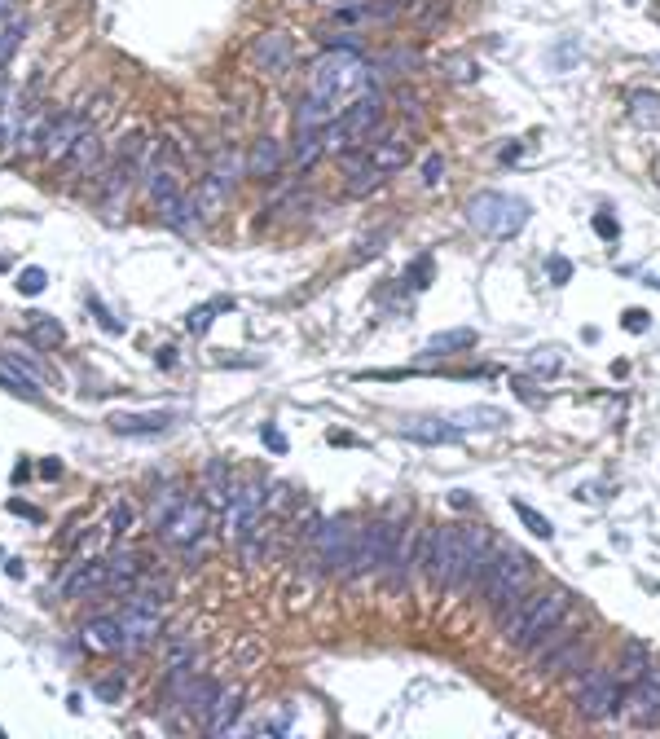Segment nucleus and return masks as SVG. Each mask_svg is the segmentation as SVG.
Wrapping results in <instances>:
<instances>
[{
	"label": "nucleus",
	"mask_w": 660,
	"mask_h": 739,
	"mask_svg": "<svg viewBox=\"0 0 660 739\" xmlns=\"http://www.w3.org/2000/svg\"><path fill=\"white\" fill-rule=\"evenodd\" d=\"M181 502H185V489H181V484H176V480L159 484V489H154V498H150V528H163V524H168V515H172Z\"/></svg>",
	"instance_id": "c9c22d12"
},
{
	"label": "nucleus",
	"mask_w": 660,
	"mask_h": 739,
	"mask_svg": "<svg viewBox=\"0 0 660 739\" xmlns=\"http://www.w3.org/2000/svg\"><path fill=\"white\" fill-rule=\"evenodd\" d=\"M264 506H269L264 484H238V489L229 493V506H225V533H229V542H242L251 528H260Z\"/></svg>",
	"instance_id": "9b49d317"
},
{
	"label": "nucleus",
	"mask_w": 660,
	"mask_h": 739,
	"mask_svg": "<svg viewBox=\"0 0 660 739\" xmlns=\"http://www.w3.org/2000/svg\"><path fill=\"white\" fill-rule=\"evenodd\" d=\"M396 432L405 440H418V445H458L462 440V427L440 423V418H405Z\"/></svg>",
	"instance_id": "b1692460"
},
{
	"label": "nucleus",
	"mask_w": 660,
	"mask_h": 739,
	"mask_svg": "<svg viewBox=\"0 0 660 739\" xmlns=\"http://www.w3.org/2000/svg\"><path fill=\"white\" fill-rule=\"evenodd\" d=\"M396 520H374L366 528H357V542H352V559L344 577H370V572H383V559H388Z\"/></svg>",
	"instance_id": "1a4fd4ad"
},
{
	"label": "nucleus",
	"mask_w": 660,
	"mask_h": 739,
	"mask_svg": "<svg viewBox=\"0 0 660 739\" xmlns=\"http://www.w3.org/2000/svg\"><path fill=\"white\" fill-rule=\"evenodd\" d=\"M106 528H110V533H115V537H124L128 528H132V506H128V502H115V506H110V520H106Z\"/></svg>",
	"instance_id": "09e8293b"
},
{
	"label": "nucleus",
	"mask_w": 660,
	"mask_h": 739,
	"mask_svg": "<svg viewBox=\"0 0 660 739\" xmlns=\"http://www.w3.org/2000/svg\"><path fill=\"white\" fill-rule=\"evenodd\" d=\"M546 273H550V286H564V282L572 278V264H568L564 256H550V264H546Z\"/></svg>",
	"instance_id": "603ef678"
},
{
	"label": "nucleus",
	"mask_w": 660,
	"mask_h": 739,
	"mask_svg": "<svg viewBox=\"0 0 660 739\" xmlns=\"http://www.w3.org/2000/svg\"><path fill=\"white\" fill-rule=\"evenodd\" d=\"M22 115H27V106H18L14 84L0 80V146H14L22 137Z\"/></svg>",
	"instance_id": "c756f323"
},
{
	"label": "nucleus",
	"mask_w": 660,
	"mask_h": 739,
	"mask_svg": "<svg viewBox=\"0 0 660 739\" xmlns=\"http://www.w3.org/2000/svg\"><path fill=\"white\" fill-rule=\"evenodd\" d=\"M335 119L348 128V137L357 141V146H366V141H374L383 132V97L374 93V88H366V93L348 97V106L339 110Z\"/></svg>",
	"instance_id": "f8f14e48"
},
{
	"label": "nucleus",
	"mask_w": 660,
	"mask_h": 739,
	"mask_svg": "<svg viewBox=\"0 0 660 739\" xmlns=\"http://www.w3.org/2000/svg\"><path fill=\"white\" fill-rule=\"evenodd\" d=\"M9 18H14V0H0V27H5Z\"/></svg>",
	"instance_id": "bf43d9fd"
},
{
	"label": "nucleus",
	"mask_w": 660,
	"mask_h": 739,
	"mask_svg": "<svg viewBox=\"0 0 660 739\" xmlns=\"http://www.w3.org/2000/svg\"><path fill=\"white\" fill-rule=\"evenodd\" d=\"M229 493H234V476H229V462L225 458H207L203 467V502L225 511L229 506Z\"/></svg>",
	"instance_id": "c85d7f7f"
},
{
	"label": "nucleus",
	"mask_w": 660,
	"mask_h": 739,
	"mask_svg": "<svg viewBox=\"0 0 660 739\" xmlns=\"http://www.w3.org/2000/svg\"><path fill=\"white\" fill-rule=\"evenodd\" d=\"M572 616V594L568 590H528L498 616L502 638L515 647V652H528L542 634H550L555 625H564Z\"/></svg>",
	"instance_id": "f257e3e1"
},
{
	"label": "nucleus",
	"mask_w": 660,
	"mask_h": 739,
	"mask_svg": "<svg viewBox=\"0 0 660 739\" xmlns=\"http://www.w3.org/2000/svg\"><path fill=\"white\" fill-rule=\"evenodd\" d=\"M216 691H220V682H216V678L194 674V678L181 687V696H176V704H181L185 713H194L198 722H207V713H212V704H216Z\"/></svg>",
	"instance_id": "bb28decb"
},
{
	"label": "nucleus",
	"mask_w": 660,
	"mask_h": 739,
	"mask_svg": "<svg viewBox=\"0 0 660 739\" xmlns=\"http://www.w3.org/2000/svg\"><path fill=\"white\" fill-rule=\"evenodd\" d=\"M322 128H313V132H295V150H291V159H295V168L300 172H308L317 159H322Z\"/></svg>",
	"instance_id": "58836bf2"
},
{
	"label": "nucleus",
	"mask_w": 660,
	"mask_h": 739,
	"mask_svg": "<svg viewBox=\"0 0 660 739\" xmlns=\"http://www.w3.org/2000/svg\"><path fill=\"white\" fill-rule=\"evenodd\" d=\"M449 506H458V511H467V506H471L467 489H454V493H449Z\"/></svg>",
	"instance_id": "13d9d810"
},
{
	"label": "nucleus",
	"mask_w": 660,
	"mask_h": 739,
	"mask_svg": "<svg viewBox=\"0 0 660 739\" xmlns=\"http://www.w3.org/2000/svg\"><path fill=\"white\" fill-rule=\"evenodd\" d=\"M242 687L238 682H229V687H220L216 691V704H212V713H207V735H225V731H234L238 726V718H242Z\"/></svg>",
	"instance_id": "412c9836"
},
{
	"label": "nucleus",
	"mask_w": 660,
	"mask_h": 739,
	"mask_svg": "<svg viewBox=\"0 0 660 739\" xmlns=\"http://www.w3.org/2000/svg\"><path fill=\"white\" fill-rule=\"evenodd\" d=\"M414 542H418V528L396 524L392 546H388V559H383V577H388L392 586H405V577H410V568H414Z\"/></svg>",
	"instance_id": "dca6fc26"
},
{
	"label": "nucleus",
	"mask_w": 660,
	"mask_h": 739,
	"mask_svg": "<svg viewBox=\"0 0 660 739\" xmlns=\"http://www.w3.org/2000/svg\"><path fill=\"white\" fill-rule=\"evenodd\" d=\"M366 154H370V163H374V168H379L383 176H388V172H401L405 163H410V146H405L401 137H374Z\"/></svg>",
	"instance_id": "7c9ffc66"
},
{
	"label": "nucleus",
	"mask_w": 660,
	"mask_h": 739,
	"mask_svg": "<svg viewBox=\"0 0 660 739\" xmlns=\"http://www.w3.org/2000/svg\"><path fill=\"white\" fill-rule=\"evenodd\" d=\"M251 62L260 66L264 75H286L295 66V40L286 31H260L251 40Z\"/></svg>",
	"instance_id": "ddd939ff"
},
{
	"label": "nucleus",
	"mask_w": 660,
	"mask_h": 739,
	"mask_svg": "<svg viewBox=\"0 0 660 739\" xmlns=\"http://www.w3.org/2000/svg\"><path fill=\"white\" fill-rule=\"evenodd\" d=\"M471 229L489 238H515L520 229L528 225V203L515 194H502V190H484V194H471L467 207H462Z\"/></svg>",
	"instance_id": "39448f33"
},
{
	"label": "nucleus",
	"mask_w": 660,
	"mask_h": 739,
	"mask_svg": "<svg viewBox=\"0 0 660 739\" xmlns=\"http://www.w3.org/2000/svg\"><path fill=\"white\" fill-rule=\"evenodd\" d=\"M97 696H102L106 704H115L119 696H124V678H102L97 682Z\"/></svg>",
	"instance_id": "5fc2aeb1"
},
{
	"label": "nucleus",
	"mask_w": 660,
	"mask_h": 739,
	"mask_svg": "<svg viewBox=\"0 0 660 739\" xmlns=\"http://www.w3.org/2000/svg\"><path fill=\"white\" fill-rule=\"evenodd\" d=\"M5 572H9V577H22V572H27V568H22V559H9V564H5Z\"/></svg>",
	"instance_id": "052dcab7"
},
{
	"label": "nucleus",
	"mask_w": 660,
	"mask_h": 739,
	"mask_svg": "<svg viewBox=\"0 0 660 739\" xmlns=\"http://www.w3.org/2000/svg\"><path fill=\"white\" fill-rule=\"evenodd\" d=\"M62 168H66V176H88V172H97L102 168V137H97L93 128H80V137H75V146L66 150V159H62Z\"/></svg>",
	"instance_id": "6ab92c4d"
},
{
	"label": "nucleus",
	"mask_w": 660,
	"mask_h": 739,
	"mask_svg": "<svg viewBox=\"0 0 660 739\" xmlns=\"http://www.w3.org/2000/svg\"><path fill=\"white\" fill-rule=\"evenodd\" d=\"M5 357H9V361H18V366L27 370V374H31V379H36V383L53 379L49 361H40V357H36V348H27V344H9V352H5Z\"/></svg>",
	"instance_id": "79ce46f5"
},
{
	"label": "nucleus",
	"mask_w": 660,
	"mask_h": 739,
	"mask_svg": "<svg viewBox=\"0 0 660 739\" xmlns=\"http://www.w3.org/2000/svg\"><path fill=\"white\" fill-rule=\"evenodd\" d=\"M154 212H159L163 225H168L172 234H181V238H194L198 229H203V216H198V207H194L190 194H176V198H168V203L154 207Z\"/></svg>",
	"instance_id": "5701e85b"
},
{
	"label": "nucleus",
	"mask_w": 660,
	"mask_h": 739,
	"mask_svg": "<svg viewBox=\"0 0 660 739\" xmlns=\"http://www.w3.org/2000/svg\"><path fill=\"white\" fill-rule=\"evenodd\" d=\"M577 638H581V630H572V625L564 621V625H555V630H550V634H542V638H537V643L528 647L524 656H528V660H533V665H537V674H546V669L555 665V660L564 656L568 647L577 643Z\"/></svg>",
	"instance_id": "f3484780"
},
{
	"label": "nucleus",
	"mask_w": 660,
	"mask_h": 739,
	"mask_svg": "<svg viewBox=\"0 0 660 739\" xmlns=\"http://www.w3.org/2000/svg\"><path fill=\"white\" fill-rule=\"evenodd\" d=\"M80 128H84L80 110H62V115H53L49 124H44V132H40V159L62 163L66 150H71L75 137H80Z\"/></svg>",
	"instance_id": "4468645a"
},
{
	"label": "nucleus",
	"mask_w": 660,
	"mask_h": 739,
	"mask_svg": "<svg viewBox=\"0 0 660 739\" xmlns=\"http://www.w3.org/2000/svg\"><path fill=\"white\" fill-rule=\"evenodd\" d=\"M0 388L5 392H14V396H22V401H40V383L31 379L27 370L18 366V361H9V357H0Z\"/></svg>",
	"instance_id": "2f4dec72"
},
{
	"label": "nucleus",
	"mask_w": 660,
	"mask_h": 739,
	"mask_svg": "<svg viewBox=\"0 0 660 739\" xmlns=\"http://www.w3.org/2000/svg\"><path fill=\"white\" fill-rule=\"evenodd\" d=\"M625 704H630L625 713H630L634 726H656L660 722V669L647 665V674L634 682V696Z\"/></svg>",
	"instance_id": "2eb2a0df"
},
{
	"label": "nucleus",
	"mask_w": 660,
	"mask_h": 739,
	"mask_svg": "<svg viewBox=\"0 0 660 739\" xmlns=\"http://www.w3.org/2000/svg\"><path fill=\"white\" fill-rule=\"evenodd\" d=\"M198 665V647L190 638H168V647H163V674H194Z\"/></svg>",
	"instance_id": "f704fd0d"
},
{
	"label": "nucleus",
	"mask_w": 660,
	"mask_h": 739,
	"mask_svg": "<svg viewBox=\"0 0 660 739\" xmlns=\"http://www.w3.org/2000/svg\"><path fill=\"white\" fill-rule=\"evenodd\" d=\"M264 445H269L273 454H282V449H286V440H282L278 427H264Z\"/></svg>",
	"instance_id": "6e6d98bb"
},
{
	"label": "nucleus",
	"mask_w": 660,
	"mask_h": 739,
	"mask_svg": "<svg viewBox=\"0 0 660 739\" xmlns=\"http://www.w3.org/2000/svg\"><path fill=\"white\" fill-rule=\"evenodd\" d=\"M454 66H458V71H454L458 80H476V75H480V71H476V62H454Z\"/></svg>",
	"instance_id": "4d7b16f0"
},
{
	"label": "nucleus",
	"mask_w": 660,
	"mask_h": 739,
	"mask_svg": "<svg viewBox=\"0 0 660 739\" xmlns=\"http://www.w3.org/2000/svg\"><path fill=\"white\" fill-rule=\"evenodd\" d=\"M533 590V559L515 546H498L484 564V577H480V603L489 608L493 616H502L511 608L520 594Z\"/></svg>",
	"instance_id": "f03ea898"
},
{
	"label": "nucleus",
	"mask_w": 660,
	"mask_h": 739,
	"mask_svg": "<svg viewBox=\"0 0 660 739\" xmlns=\"http://www.w3.org/2000/svg\"><path fill=\"white\" fill-rule=\"evenodd\" d=\"M594 234H599L603 242H616L621 238V220L608 216V212H594Z\"/></svg>",
	"instance_id": "3c124183"
},
{
	"label": "nucleus",
	"mask_w": 660,
	"mask_h": 739,
	"mask_svg": "<svg viewBox=\"0 0 660 739\" xmlns=\"http://www.w3.org/2000/svg\"><path fill=\"white\" fill-rule=\"evenodd\" d=\"M317 555V568L330 572V577H344L348 559H352V542H357V524L348 515H335V520H317V528L308 533Z\"/></svg>",
	"instance_id": "0eeeda50"
},
{
	"label": "nucleus",
	"mask_w": 660,
	"mask_h": 739,
	"mask_svg": "<svg viewBox=\"0 0 660 739\" xmlns=\"http://www.w3.org/2000/svg\"><path fill=\"white\" fill-rule=\"evenodd\" d=\"M370 80V66L361 53H339L330 49L326 58L313 62V71H308V97H317V102L326 106H339L348 102V97H357L361 88Z\"/></svg>",
	"instance_id": "7ed1b4c3"
},
{
	"label": "nucleus",
	"mask_w": 660,
	"mask_h": 739,
	"mask_svg": "<svg viewBox=\"0 0 660 739\" xmlns=\"http://www.w3.org/2000/svg\"><path fill=\"white\" fill-rule=\"evenodd\" d=\"M489 555H493V542H489L484 528H454V564H449L445 590L449 594H467L471 586L480 590V577H484Z\"/></svg>",
	"instance_id": "423d86ee"
},
{
	"label": "nucleus",
	"mask_w": 660,
	"mask_h": 739,
	"mask_svg": "<svg viewBox=\"0 0 660 739\" xmlns=\"http://www.w3.org/2000/svg\"><path fill=\"white\" fill-rule=\"evenodd\" d=\"M172 410H150V414H115L110 418V432L115 436H159L172 427Z\"/></svg>",
	"instance_id": "393cba45"
},
{
	"label": "nucleus",
	"mask_w": 660,
	"mask_h": 739,
	"mask_svg": "<svg viewBox=\"0 0 660 739\" xmlns=\"http://www.w3.org/2000/svg\"><path fill=\"white\" fill-rule=\"evenodd\" d=\"M322 40H326V49H339V53H361L366 58V40L357 36V31H348V27H335V31H322Z\"/></svg>",
	"instance_id": "37998d69"
},
{
	"label": "nucleus",
	"mask_w": 660,
	"mask_h": 739,
	"mask_svg": "<svg viewBox=\"0 0 660 739\" xmlns=\"http://www.w3.org/2000/svg\"><path fill=\"white\" fill-rule=\"evenodd\" d=\"M630 115H634V124H643V128H660V93H630Z\"/></svg>",
	"instance_id": "a19ab883"
},
{
	"label": "nucleus",
	"mask_w": 660,
	"mask_h": 739,
	"mask_svg": "<svg viewBox=\"0 0 660 739\" xmlns=\"http://www.w3.org/2000/svg\"><path fill=\"white\" fill-rule=\"evenodd\" d=\"M476 348V330H445V335H432L423 344V357H454V352H467Z\"/></svg>",
	"instance_id": "72a5a7b5"
},
{
	"label": "nucleus",
	"mask_w": 660,
	"mask_h": 739,
	"mask_svg": "<svg viewBox=\"0 0 660 739\" xmlns=\"http://www.w3.org/2000/svg\"><path fill=\"white\" fill-rule=\"evenodd\" d=\"M366 66H370V75H414L418 66H423V53H418L414 44H388V49Z\"/></svg>",
	"instance_id": "a878e982"
},
{
	"label": "nucleus",
	"mask_w": 660,
	"mask_h": 739,
	"mask_svg": "<svg viewBox=\"0 0 660 739\" xmlns=\"http://www.w3.org/2000/svg\"><path fill=\"white\" fill-rule=\"evenodd\" d=\"M119 630H124V652H146V647H154L163 634L159 599L141 590H128V603L119 608Z\"/></svg>",
	"instance_id": "6e6552de"
},
{
	"label": "nucleus",
	"mask_w": 660,
	"mask_h": 739,
	"mask_svg": "<svg viewBox=\"0 0 660 739\" xmlns=\"http://www.w3.org/2000/svg\"><path fill=\"white\" fill-rule=\"evenodd\" d=\"M515 515H520V524H524L533 537H542V542H550V537H555V524H550L542 511H533L528 502H515Z\"/></svg>",
	"instance_id": "c03bdc74"
},
{
	"label": "nucleus",
	"mask_w": 660,
	"mask_h": 739,
	"mask_svg": "<svg viewBox=\"0 0 660 739\" xmlns=\"http://www.w3.org/2000/svg\"><path fill=\"white\" fill-rule=\"evenodd\" d=\"M242 172L251 176V181H278L282 172V146L273 137H256L247 150V159H242Z\"/></svg>",
	"instance_id": "a211bd4d"
},
{
	"label": "nucleus",
	"mask_w": 660,
	"mask_h": 739,
	"mask_svg": "<svg viewBox=\"0 0 660 739\" xmlns=\"http://www.w3.org/2000/svg\"><path fill=\"white\" fill-rule=\"evenodd\" d=\"M440 181H445V154H427V159H423V185H427V190H436Z\"/></svg>",
	"instance_id": "8fccbe9b"
},
{
	"label": "nucleus",
	"mask_w": 660,
	"mask_h": 739,
	"mask_svg": "<svg viewBox=\"0 0 660 739\" xmlns=\"http://www.w3.org/2000/svg\"><path fill=\"white\" fill-rule=\"evenodd\" d=\"M31 344L36 348H62L66 344L62 322H53V317H44V313H31Z\"/></svg>",
	"instance_id": "ea45409f"
},
{
	"label": "nucleus",
	"mask_w": 660,
	"mask_h": 739,
	"mask_svg": "<svg viewBox=\"0 0 660 739\" xmlns=\"http://www.w3.org/2000/svg\"><path fill=\"white\" fill-rule=\"evenodd\" d=\"M194 207H198V216L203 220H216L220 212H225V203H229V181L225 176H216V172H207L203 181L194 185Z\"/></svg>",
	"instance_id": "cd10ccee"
},
{
	"label": "nucleus",
	"mask_w": 660,
	"mask_h": 739,
	"mask_svg": "<svg viewBox=\"0 0 660 739\" xmlns=\"http://www.w3.org/2000/svg\"><path fill=\"white\" fill-rule=\"evenodd\" d=\"M502 423H506V414L493 410V405H476V410L454 414V427H462V432H498Z\"/></svg>",
	"instance_id": "e433bc0d"
},
{
	"label": "nucleus",
	"mask_w": 660,
	"mask_h": 739,
	"mask_svg": "<svg viewBox=\"0 0 660 739\" xmlns=\"http://www.w3.org/2000/svg\"><path fill=\"white\" fill-rule=\"evenodd\" d=\"M225 308H229V300H212V304L194 308V313L185 317V330H194V335H203V330L216 322V313H225Z\"/></svg>",
	"instance_id": "49530a36"
},
{
	"label": "nucleus",
	"mask_w": 660,
	"mask_h": 739,
	"mask_svg": "<svg viewBox=\"0 0 660 739\" xmlns=\"http://www.w3.org/2000/svg\"><path fill=\"white\" fill-rule=\"evenodd\" d=\"M62 590L71 599H88V594L110 590V564L106 559H88V564H75V572L62 581Z\"/></svg>",
	"instance_id": "4be33fe9"
},
{
	"label": "nucleus",
	"mask_w": 660,
	"mask_h": 739,
	"mask_svg": "<svg viewBox=\"0 0 660 739\" xmlns=\"http://www.w3.org/2000/svg\"><path fill=\"white\" fill-rule=\"evenodd\" d=\"M647 665H652V656H647V643H638V638H625L621 643V660H616V678L621 682H638L647 674Z\"/></svg>",
	"instance_id": "473e14b6"
},
{
	"label": "nucleus",
	"mask_w": 660,
	"mask_h": 739,
	"mask_svg": "<svg viewBox=\"0 0 660 739\" xmlns=\"http://www.w3.org/2000/svg\"><path fill=\"white\" fill-rule=\"evenodd\" d=\"M159 533H163V542L176 546V550H185V555H190V550H198V542H203V533H207V502L190 493V498H185V502L168 515V524H163Z\"/></svg>",
	"instance_id": "9d476101"
},
{
	"label": "nucleus",
	"mask_w": 660,
	"mask_h": 739,
	"mask_svg": "<svg viewBox=\"0 0 660 739\" xmlns=\"http://www.w3.org/2000/svg\"><path fill=\"white\" fill-rule=\"evenodd\" d=\"M80 643L97 656H115L124 652V630H119V616H93L80 630Z\"/></svg>",
	"instance_id": "aec40b11"
},
{
	"label": "nucleus",
	"mask_w": 660,
	"mask_h": 739,
	"mask_svg": "<svg viewBox=\"0 0 660 739\" xmlns=\"http://www.w3.org/2000/svg\"><path fill=\"white\" fill-rule=\"evenodd\" d=\"M572 700L586 722H616L625 713V682L608 665H581V674H572Z\"/></svg>",
	"instance_id": "20e7f679"
},
{
	"label": "nucleus",
	"mask_w": 660,
	"mask_h": 739,
	"mask_svg": "<svg viewBox=\"0 0 660 739\" xmlns=\"http://www.w3.org/2000/svg\"><path fill=\"white\" fill-rule=\"evenodd\" d=\"M44 286H49V273H44V269H36V264L18 273V291H22V295H40Z\"/></svg>",
	"instance_id": "de8ad7c7"
},
{
	"label": "nucleus",
	"mask_w": 660,
	"mask_h": 739,
	"mask_svg": "<svg viewBox=\"0 0 660 739\" xmlns=\"http://www.w3.org/2000/svg\"><path fill=\"white\" fill-rule=\"evenodd\" d=\"M621 326H625V330H630V335H643V330H647V326H652V317H647V313H643V308H630V313H625V317H621Z\"/></svg>",
	"instance_id": "864d4df0"
},
{
	"label": "nucleus",
	"mask_w": 660,
	"mask_h": 739,
	"mask_svg": "<svg viewBox=\"0 0 660 739\" xmlns=\"http://www.w3.org/2000/svg\"><path fill=\"white\" fill-rule=\"evenodd\" d=\"M22 36H27V18L22 14H14L0 27V80H5V66L14 62V53L22 49Z\"/></svg>",
	"instance_id": "4c0bfd02"
},
{
	"label": "nucleus",
	"mask_w": 660,
	"mask_h": 739,
	"mask_svg": "<svg viewBox=\"0 0 660 739\" xmlns=\"http://www.w3.org/2000/svg\"><path fill=\"white\" fill-rule=\"evenodd\" d=\"M405 282H410L414 291H427V286L436 282V260L427 256V251H423V256H414L410 269H405Z\"/></svg>",
	"instance_id": "a18cd8bd"
}]
</instances>
